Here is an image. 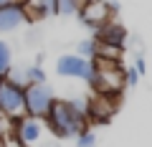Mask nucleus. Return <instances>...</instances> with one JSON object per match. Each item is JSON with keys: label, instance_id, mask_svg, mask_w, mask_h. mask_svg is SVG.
I'll return each mask as SVG.
<instances>
[{"label": "nucleus", "instance_id": "nucleus-16", "mask_svg": "<svg viewBox=\"0 0 152 147\" xmlns=\"http://www.w3.org/2000/svg\"><path fill=\"white\" fill-rule=\"evenodd\" d=\"M134 69H137V74H140V76L147 71V64H145V59H142V56H137V64H134Z\"/></svg>", "mask_w": 152, "mask_h": 147}, {"label": "nucleus", "instance_id": "nucleus-1", "mask_svg": "<svg viewBox=\"0 0 152 147\" xmlns=\"http://www.w3.org/2000/svg\"><path fill=\"white\" fill-rule=\"evenodd\" d=\"M43 122H46V127H48L58 140H74V137L84 129L86 117L79 114V112L71 107V102H66V99H56L53 107L48 109V114L43 117Z\"/></svg>", "mask_w": 152, "mask_h": 147}, {"label": "nucleus", "instance_id": "nucleus-4", "mask_svg": "<svg viewBox=\"0 0 152 147\" xmlns=\"http://www.w3.org/2000/svg\"><path fill=\"white\" fill-rule=\"evenodd\" d=\"M56 71H58V76H71V79H81V81L91 84L94 61L81 59V56H76V53H64L56 61Z\"/></svg>", "mask_w": 152, "mask_h": 147}, {"label": "nucleus", "instance_id": "nucleus-11", "mask_svg": "<svg viewBox=\"0 0 152 147\" xmlns=\"http://www.w3.org/2000/svg\"><path fill=\"white\" fill-rule=\"evenodd\" d=\"M99 53V43L96 38H86V41H79V46H76V56H81V59H89L94 61Z\"/></svg>", "mask_w": 152, "mask_h": 147}, {"label": "nucleus", "instance_id": "nucleus-10", "mask_svg": "<svg viewBox=\"0 0 152 147\" xmlns=\"http://www.w3.org/2000/svg\"><path fill=\"white\" fill-rule=\"evenodd\" d=\"M13 71V48L8 41L0 38V79H5Z\"/></svg>", "mask_w": 152, "mask_h": 147}, {"label": "nucleus", "instance_id": "nucleus-7", "mask_svg": "<svg viewBox=\"0 0 152 147\" xmlns=\"http://www.w3.org/2000/svg\"><path fill=\"white\" fill-rule=\"evenodd\" d=\"M41 132H43V124L36 117H20L15 122V140L18 145H33V142L41 140Z\"/></svg>", "mask_w": 152, "mask_h": 147}, {"label": "nucleus", "instance_id": "nucleus-8", "mask_svg": "<svg viewBox=\"0 0 152 147\" xmlns=\"http://www.w3.org/2000/svg\"><path fill=\"white\" fill-rule=\"evenodd\" d=\"M96 43H102V46H112V48H122L124 46V41H127V28L124 26H119V23H104L102 28L96 31Z\"/></svg>", "mask_w": 152, "mask_h": 147}, {"label": "nucleus", "instance_id": "nucleus-2", "mask_svg": "<svg viewBox=\"0 0 152 147\" xmlns=\"http://www.w3.org/2000/svg\"><path fill=\"white\" fill-rule=\"evenodd\" d=\"M0 117L15 122L26 117V89L10 79H0Z\"/></svg>", "mask_w": 152, "mask_h": 147}, {"label": "nucleus", "instance_id": "nucleus-9", "mask_svg": "<svg viewBox=\"0 0 152 147\" xmlns=\"http://www.w3.org/2000/svg\"><path fill=\"white\" fill-rule=\"evenodd\" d=\"M26 10H33V18L56 15V0H23Z\"/></svg>", "mask_w": 152, "mask_h": 147}, {"label": "nucleus", "instance_id": "nucleus-13", "mask_svg": "<svg viewBox=\"0 0 152 147\" xmlns=\"http://www.w3.org/2000/svg\"><path fill=\"white\" fill-rule=\"evenodd\" d=\"M23 74H26L28 86H31V84H46V71L41 69L38 64H33V66H28V69H23Z\"/></svg>", "mask_w": 152, "mask_h": 147}, {"label": "nucleus", "instance_id": "nucleus-17", "mask_svg": "<svg viewBox=\"0 0 152 147\" xmlns=\"http://www.w3.org/2000/svg\"><path fill=\"white\" fill-rule=\"evenodd\" d=\"M5 135H8V119H5V117H0V140H3Z\"/></svg>", "mask_w": 152, "mask_h": 147}, {"label": "nucleus", "instance_id": "nucleus-5", "mask_svg": "<svg viewBox=\"0 0 152 147\" xmlns=\"http://www.w3.org/2000/svg\"><path fill=\"white\" fill-rule=\"evenodd\" d=\"M112 13H117V3H107V0H86L76 15H79V20H81L84 26L99 31L104 23H109V15H112Z\"/></svg>", "mask_w": 152, "mask_h": 147}, {"label": "nucleus", "instance_id": "nucleus-14", "mask_svg": "<svg viewBox=\"0 0 152 147\" xmlns=\"http://www.w3.org/2000/svg\"><path fill=\"white\" fill-rule=\"evenodd\" d=\"M74 140H76V145H79V147H94V145H96V135H94L91 129H81Z\"/></svg>", "mask_w": 152, "mask_h": 147}, {"label": "nucleus", "instance_id": "nucleus-3", "mask_svg": "<svg viewBox=\"0 0 152 147\" xmlns=\"http://www.w3.org/2000/svg\"><path fill=\"white\" fill-rule=\"evenodd\" d=\"M56 94L48 84H31L26 86V117H36L43 119L48 114V109L53 107Z\"/></svg>", "mask_w": 152, "mask_h": 147}, {"label": "nucleus", "instance_id": "nucleus-6", "mask_svg": "<svg viewBox=\"0 0 152 147\" xmlns=\"http://www.w3.org/2000/svg\"><path fill=\"white\" fill-rule=\"evenodd\" d=\"M28 20V10L23 5V0H13L8 5L0 8V33H10L15 28H20Z\"/></svg>", "mask_w": 152, "mask_h": 147}, {"label": "nucleus", "instance_id": "nucleus-18", "mask_svg": "<svg viewBox=\"0 0 152 147\" xmlns=\"http://www.w3.org/2000/svg\"><path fill=\"white\" fill-rule=\"evenodd\" d=\"M8 3H13V0H0V8H3V5H8Z\"/></svg>", "mask_w": 152, "mask_h": 147}, {"label": "nucleus", "instance_id": "nucleus-15", "mask_svg": "<svg viewBox=\"0 0 152 147\" xmlns=\"http://www.w3.org/2000/svg\"><path fill=\"white\" fill-rule=\"evenodd\" d=\"M137 81H140V74H137L134 66L124 69V84H127V86H137Z\"/></svg>", "mask_w": 152, "mask_h": 147}, {"label": "nucleus", "instance_id": "nucleus-12", "mask_svg": "<svg viewBox=\"0 0 152 147\" xmlns=\"http://www.w3.org/2000/svg\"><path fill=\"white\" fill-rule=\"evenodd\" d=\"M86 0H56V15H76Z\"/></svg>", "mask_w": 152, "mask_h": 147}]
</instances>
